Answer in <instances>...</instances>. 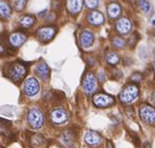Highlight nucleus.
I'll use <instances>...</instances> for the list:
<instances>
[{
	"label": "nucleus",
	"mask_w": 155,
	"mask_h": 148,
	"mask_svg": "<svg viewBox=\"0 0 155 148\" xmlns=\"http://www.w3.org/2000/svg\"><path fill=\"white\" fill-rule=\"evenodd\" d=\"M4 73L14 83H20L23 80L27 74V69L22 63L14 62L6 64V66L4 67Z\"/></svg>",
	"instance_id": "obj_1"
},
{
	"label": "nucleus",
	"mask_w": 155,
	"mask_h": 148,
	"mask_svg": "<svg viewBox=\"0 0 155 148\" xmlns=\"http://www.w3.org/2000/svg\"><path fill=\"white\" fill-rule=\"evenodd\" d=\"M27 121L34 128H40L44 123V117L38 109H31L27 115Z\"/></svg>",
	"instance_id": "obj_2"
},
{
	"label": "nucleus",
	"mask_w": 155,
	"mask_h": 148,
	"mask_svg": "<svg viewBox=\"0 0 155 148\" xmlns=\"http://www.w3.org/2000/svg\"><path fill=\"white\" fill-rule=\"evenodd\" d=\"M140 116L143 122L148 124H155V109L151 105L143 104L140 110Z\"/></svg>",
	"instance_id": "obj_3"
},
{
	"label": "nucleus",
	"mask_w": 155,
	"mask_h": 148,
	"mask_svg": "<svg viewBox=\"0 0 155 148\" xmlns=\"http://www.w3.org/2000/svg\"><path fill=\"white\" fill-rule=\"evenodd\" d=\"M137 95H138L137 87L135 85H129L122 91V93L120 94V99L122 102L127 103V102H130L133 99H135Z\"/></svg>",
	"instance_id": "obj_4"
},
{
	"label": "nucleus",
	"mask_w": 155,
	"mask_h": 148,
	"mask_svg": "<svg viewBox=\"0 0 155 148\" xmlns=\"http://www.w3.org/2000/svg\"><path fill=\"white\" fill-rule=\"evenodd\" d=\"M93 103L97 108H107V106L114 103V99H113V97L109 96V95L100 93V94H97L93 96Z\"/></svg>",
	"instance_id": "obj_5"
},
{
	"label": "nucleus",
	"mask_w": 155,
	"mask_h": 148,
	"mask_svg": "<svg viewBox=\"0 0 155 148\" xmlns=\"http://www.w3.org/2000/svg\"><path fill=\"white\" fill-rule=\"evenodd\" d=\"M51 120L54 124L60 125L65 123L68 120V114L67 112L63 109H56L51 113Z\"/></svg>",
	"instance_id": "obj_6"
},
{
	"label": "nucleus",
	"mask_w": 155,
	"mask_h": 148,
	"mask_svg": "<svg viewBox=\"0 0 155 148\" xmlns=\"http://www.w3.org/2000/svg\"><path fill=\"white\" fill-rule=\"evenodd\" d=\"M56 35V28L52 26L41 27L37 30V37L42 42H48Z\"/></svg>",
	"instance_id": "obj_7"
},
{
	"label": "nucleus",
	"mask_w": 155,
	"mask_h": 148,
	"mask_svg": "<svg viewBox=\"0 0 155 148\" xmlns=\"http://www.w3.org/2000/svg\"><path fill=\"white\" fill-rule=\"evenodd\" d=\"M23 90L27 96H34V95H36L39 92V90H40V86H39L38 80L36 78H34V77L26 79L25 83H24Z\"/></svg>",
	"instance_id": "obj_8"
},
{
	"label": "nucleus",
	"mask_w": 155,
	"mask_h": 148,
	"mask_svg": "<svg viewBox=\"0 0 155 148\" xmlns=\"http://www.w3.org/2000/svg\"><path fill=\"white\" fill-rule=\"evenodd\" d=\"M97 88V78L94 74L88 72L83 79V89L87 94H91Z\"/></svg>",
	"instance_id": "obj_9"
},
{
	"label": "nucleus",
	"mask_w": 155,
	"mask_h": 148,
	"mask_svg": "<svg viewBox=\"0 0 155 148\" xmlns=\"http://www.w3.org/2000/svg\"><path fill=\"white\" fill-rule=\"evenodd\" d=\"M25 41H26V36L22 33H17V31L11 33L10 37H8V42L15 48L20 47Z\"/></svg>",
	"instance_id": "obj_10"
},
{
	"label": "nucleus",
	"mask_w": 155,
	"mask_h": 148,
	"mask_svg": "<svg viewBox=\"0 0 155 148\" xmlns=\"http://www.w3.org/2000/svg\"><path fill=\"white\" fill-rule=\"evenodd\" d=\"M131 22L127 18H120L117 22H116V30L122 35H126L131 30Z\"/></svg>",
	"instance_id": "obj_11"
},
{
	"label": "nucleus",
	"mask_w": 155,
	"mask_h": 148,
	"mask_svg": "<svg viewBox=\"0 0 155 148\" xmlns=\"http://www.w3.org/2000/svg\"><path fill=\"white\" fill-rule=\"evenodd\" d=\"M82 6H83V0H67L66 1V8L68 12L74 15L81 12Z\"/></svg>",
	"instance_id": "obj_12"
},
{
	"label": "nucleus",
	"mask_w": 155,
	"mask_h": 148,
	"mask_svg": "<svg viewBox=\"0 0 155 148\" xmlns=\"http://www.w3.org/2000/svg\"><path fill=\"white\" fill-rule=\"evenodd\" d=\"M80 42H81V45L84 48H88L94 42V37H93V35L90 31L84 30L80 36Z\"/></svg>",
	"instance_id": "obj_13"
},
{
	"label": "nucleus",
	"mask_w": 155,
	"mask_h": 148,
	"mask_svg": "<svg viewBox=\"0 0 155 148\" xmlns=\"http://www.w3.org/2000/svg\"><path fill=\"white\" fill-rule=\"evenodd\" d=\"M87 20L90 24L92 25H101L104 23L105 21V18L104 16L102 15L100 12H97V11H93L88 14V17H87Z\"/></svg>",
	"instance_id": "obj_14"
},
{
	"label": "nucleus",
	"mask_w": 155,
	"mask_h": 148,
	"mask_svg": "<svg viewBox=\"0 0 155 148\" xmlns=\"http://www.w3.org/2000/svg\"><path fill=\"white\" fill-rule=\"evenodd\" d=\"M36 72H37L38 76L42 79H47L49 77V74H51L49 67L45 63L39 64L37 68H36Z\"/></svg>",
	"instance_id": "obj_15"
},
{
	"label": "nucleus",
	"mask_w": 155,
	"mask_h": 148,
	"mask_svg": "<svg viewBox=\"0 0 155 148\" xmlns=\"http://www.w3.org/2000/svg\"><path fill=\"white\" fill-rule=\"evenodd\" d=\"M85 141L89 145H97L101 142V136L97 131H90L85 135Z\"/></svg>",
	"instance_id": "obj_16"
},
{
	"label": "nucleus",
	"mask_w": 155,
	"mask_h": 148,
	"mask_svg": "<svg viewBox=\"0 0 155 148\" xmlns=\"http://www.w3.org/2000/svg\"><path fill=\"white\" fill-rule=\"evenodd\" d=\"M107 12H108V15H109V17H110V18H112V19L117 18L118 16H120V4L115 3V2L110 3L108 5V8H107Z\"/></svg>",
	"instance_id": "obj_17"
},
{
	"label": "nucleus",
	"mask_w": 155,
	"mask_h": 148,
	"mask_svg": "<svg viewBox=\"0 0 155 148\" xmlns=\"http://www.w3.org/2000/svg\"><path fill=\"white\" fill-rule=\"evenodd\" d=\"M11 6L3 0H0V17L2 19H8L11 16Z\"/></svg>",
	"instance_id": "obj_18"
},
{
	"label": "nucleus",
	"mask_w": 155,
	"mask_h": 148,
	"mask_svg": "<svg viewBox=\"0 0 155 148\" xmlns=\"http://www.w3.org/2000/svg\"><path fill=\"white\" fill-rule=\"evenodd\" d=\"M35 18L33 17V16H23V17L21 18V20H20L19 24L21 27H23V28H28V27L33 26L34 24H35Z\"/></svg>",
	"instance_id": "obj_19"
},
{
	"label": "nucleus",
	"mask_w": 155,
	"mask_h": 148,
	"mask_svg": "<svg viewBox=\"0 0 155 148\" xmlns=\"http://www.w3.org/2000/svg\"><path fill=\"white\" fill-rule=\"evenodd\" d=\"M27 0H12V6L16 11H22L26 5Z\"/></svg>",
	"instance_id": "obj_20"
},
{
	"label": "nucleus",
	"mask_w": 155,
	"mask_h": 148,
	"mask_svg": "<svg viewBox=\"0 0 155 148\" xmlns=\"http://www.w3.org/2000/svg\"><path fill=\"white\" fill-rule=\"evenodd\" d=\"M118 61H120V58H118L117 54H116L115 52H109V53L107 54V62L109 64H111V65L117 64Z\"/></svg>",
	"instance_id": "obj_21"
},
{
	"label": "nucleus",
	"mask_w": 155,
	"mask_h": 148,
	"mask_svg": "<svg viewBox=\"0 0 155 148\" xmlns=\"http://www.w3.org/2000/svg\"><path fill=\"white\" fill-rule=\"evenodd\" d=\"M44 143V138L40 135H34L31 137V144L35 146H40Z\"/></svg>",
	"instance_id": "obj_22"
},
{
	"label": "nucleus",
	"mask_w": 155,
	"mask_h": 148,
	"mask_svg": "<svg viewBox=\"0 0 155 148\" xmlns=\"http://www.w3.org/2000/svg\"><path fill=\"white\" fill-rule=\"evenodd\" d=\"M137 5L143 13H148L150 11V4L146 0H137Z\"/></svg>",
	"instance_id": "obj_23"
},
{
	"label": "nucleus",
	"mask_w": 155,
	"mask_h": 148,
	"mask_svg": "<svg viewBox=\"0 0 155 148\" xmlns=\"http://www.w3.org/2000/svg\"><path fill=\"white\" fill-rule=\"evenodd\" d=\"M112 44H113V46H114L115 48L120 49V48H123V47L126 45V42H125V40H124V39H122V38H115L114 40H113Z\"/></svg>",
	"instance_id": "obj_24"
},
{
	"label": "nucleus",
	"mask_w": 155,
	"mask_h": 148,
	"mask_svg": "<svg viewBox=\"0 0 155 148\" xmlns=\"http://www.w3.org/2000/svg\"><path fill=\"white\" fill-rule=\"evenodd\" d=\"M99 2L100 0H85V5L87 8L92 10V8H95L99 5Z\"/></svg>",
	"instance_id": "obj_25"
},
{
	"label": "nucleus",
	"mask_w": 155,
	"mask_h": 148,
	"mask_svg": "<svg viewBox=\"0 0 155 148\" xmlns=\"http://www.w3.org/2000/svg\"><path fill=\"white\" fill-rule=\"evenodd\" d=\"M51 6L54 10H60L62 6V0H51Z\"/></svg>",
	"instance_id": "obj_26"
},
{
	"label": "nucleus",
	"mask_w": 155,
	"mask_h": 148,
	"mask_svg": "<svg viewBox=\"0 0 155 148\" xmlns=\"http://www.w3.org/2000/svg\"><path fill=\"white\" fill-rule=\"evenodd\" d=\"M142 79H143V76H142V74H140V73H134L131 76V80H133V81H140Z\"/></svg>",
	"instance_id": "obj_27"
},
{
	"label": "nucleus",
	"mask_w": 155,
	"mask_h": 148,
	"mask_svg": "<svg viewBox=\"0 0 155 148\" xmlns=\"http://www.w3.org/2000/svg\"><path fill=\"white\" fill-rule=\"evenodd\" d=\"M135 38H137V35H136V33H134V35L131 37V39H129V46H130V47H133L134 45L136 44Z\"/></svg>",
	"instance_id": "obj_28"
},
{
	"label": "nucleus",
	"mask_w": 155,
	"mask_h": 148,
	"mask_svg": "<svg viewBox=\"0 0 155 148\" xmlns=\"http://www.w3.org/2000/svg\"><path fill=\"white\" fill-rule=\"evenodd\" d=\"M107 148H113L112 143H111L110 141H108V142H107Z\"/></svg>",
	"instance_id": "obj_29"
},
{
	"label": "nucleus",
	"mask_w": 155,
	"mask_h": 148,
	"mask_svg": "<svg viewBox=\"0 0 155 148\" xmlns=\"http://www.w3.org/2000/svg\"><path fill=\"white\" fill-rule=\"evenodd\" d=\"M152 99H153V101H154V103H155V92L153 93V96H152Z\"/></svg>",
	"instance_id": "obj_30"
},
{
	"label": "nucleus",
	"mask_w": 155,
	"mask_h": 148,
	"mask_svg": "<svg viewBox=\"0 0 155 148\" xmlns=\"http://www.w3.org/2000/svg\"><path fill=\"white\" fill-rule=\"evenodd\" d=\"M152 24L155 25V20H153V21H152Z\"/></svg>",
	"instance_id": "obj_31"
},
{
	"label": "nucleus",
	"mask_w": 155,
	"mask_h": 148,
	"mask_svg": "<svg viewBox=\"0 0 155 148\" xmlns=\"http://www.w3.org/2000/svg\"><path fill=\"white\" fill-rule=\"evenodd\" d=\"M154 69H155V63H154Z\"/></svg>",
	"instance_id": "obj_32"
},
{
	"label": "nucleus",
	"mask_w": 155,
	"mask_h": 148,
	"mask_svg": "<svg viewBox=\"0 0 155 148\" xmlns=\"http://www.w3.org/2000/svg\"><path fill=\"white\" fill-rule=\"evenodd\" d=\"M126 1H129V0H126Z\"/></svg>",
	"instance_id": "obj_33"
}]
</instances>
